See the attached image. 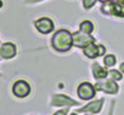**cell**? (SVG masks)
Returning <instances> with one entry per match:
<instances>
[{"label":"cell","instance_id":"cell-1","mask_svg":"<svg viewBox=\"0 0 124 115\" xmlns=\"http://www.w3.org/2000/svg\"><path fill=\"white\" fill-rule=\"evenodd\" d=\"M72 45H73L72 34L66 29L58 30L52 38V46L57 51H68L72 47Z\"/></svg>","mask_w":124,"mask_h":115},{"label":"cell","instance_id":"cell-2","mask_svg":"<svg viewBox=\"0 0 124 115\" xmlns=\"http://www.w3.org/2000/svg\"><path fill=\"white\" fill-rule=\"evenodd\" d=\"M73 38V45L78 46V47H85L88 46L89 44L94 42V38L90 36L89 34H85L83 32H78V33H74L72 35Z\"/></svg>","mask_w":124,"mask_h":115},{"label":"cell","instance_id":"cell-3","mask_svg":"<svg viewBox=\"0 0 124 115\" xmlns=\"http://www.w3.org/2000/svg\"><path fill=\"white\" fill-rule=\"evenodd\" d=\"M78 96L82 99H90L95 96V87L89 82H83L78 87Z\"/></svg>","mask_w":124,"mask_h":115},{"label":"cell","instance_id":"cell-4","mask_svg":"<svg viewBox=\"0 0 124 115\" xmlns=\"http://www.w3.org/2000/svg\"><path fill=\"white\" fill-rule=\"evenodd\" d=\"M12 91H14V95H15V96H17V97H20V98H23V97H26V96L29 95L31 87H29V85H28L26 81L20 80V81L15 82V85H14V87H12Z\"/></svg>","mask_w":124,"mask_h":115},{"label":"cell","instance_id":"cell-5","mask_svg":"<svg viewBox=\"0 0 124 115\" xmlns=\"http://www.w3.org/2000/svg\"><path fill=\"white\" fill-rule=\"evenodd\" d=\"M34 24H35L37 29L40 33H43V34H47V33L52 32V29H54V23H52V21L50 18H45V17L40 18Z\"/></svg>","mask_w":124,"mask_h":115},{"label":"cell","instance_id":"cell-6","mask_svg":"<svg viewBox=\"0 0 124 115\" xmlns=\"http://www.w3.org/2000/svg\"><path fill=\"white\" fill-rule=\"evenodd\" d=\"M95 87L99 88V90H101V91H105L107 93H116L118 91L117 84L114 81H112V80H107L105 82H97Z\"/></svg>","mask_w":124,"mask_h":115},{"label":"cell","instance_id":"cell-7","mask_svg":"<svg viewBox=\"0 0 124 115\" xmlns=\"http://www.w3.org/2000/svg\"><path fill=\"white\" fill-rule=\"evenodd\" d=\"M0 54H1L3 58H12L16 54V46L14 44L6 42L0 47Z\"/></svg>","mask_w":124,"mask_h":115},{"label":"cell","instance_id":"cell-8","mask_svg":"<svg viewBox=\"0 0 124 115\" xmlns=\"http://www.w3.org/2000/svg\"><path fill=\"white\" fill-rule=\"evenodd\" d=\"M52 104L54 105H58V107H63V105H74V104H78L76 101L71 99L70 97H66V96H62V95H58L56 96L54 99H52Z\"/></svg>","mask_w":124,"mask_h":115},{"label":"cell","instance_id":"cell-9","mask_svg":"<svg viewBox=\"0 0 124 115\" xmlns=\"http://www.w3.org/2000/svg\"><path fill=\"white\" fill-rule=\"evenodd\" d=\"M84 53L86 57L89 58H95V57L100 56V52H99V45H95L94 42L89 44L88 46H85L84 48Z\"/></svg>","mask_w":124,"mask_h":115},{"label":"cell","instance_id":"cell-10","mask_svg":"<svg viewBox=\"0 0 124 115\" xmlns=\"http://www.w3.org/2000/svg\"><path fill=\"white\" fill-rule=\"evenodd\" d=\"M103 101L100 99V101H96V102H93L90 103L89 105H86L85 108H82L79 109L78 111H93V113H99L101 110V105H102Z\"/></svg>","mask_w":124,"mask_h":115},{"label":"cell","instance_id":"cell-11","mask_svg":"<svg viewBox=\"0 0 124 115\" xmlns=\"http://www.w3.org/2000/svg\"><path fill=\"white\" fill-rule=\"evenodd\" d=\"M93 73H94L95 78H97V79H105V78L107 76V72H106L103 68H101L99 64H95V66H94Z\"/></svg>","mask_w":124,"mask_h":115},{"label":"cell","instance_id":"cell-12","mask_svg":"<svg viewBox=\"0 0 124 115\" xmlns=\"http://www.w3.org/2000/svg\"><path fill=\"white\" fill-rule=\"evenodd\" d=\"M93 30H94V24L90 21H84L80 23V32L85 34H90Z\"/></svg>","mask_w":124,"mask_h":115},{"label":"cell","instance_id":"cell-13","mask_svg":"<svg viewBox=\"0 0 124 115\" xmlns=\"http://www.w3.org/2000/svg\"><path fill=\"white\" fill-rule=\"evenodd\" d=\"M113 15L117 16H124V4H114L113 3V10H112Z\"/></svg>","mask_w":124,"mask_h":115},{"label":"cell","instance_id":"cell-14","mask_svg":"<svg viewBox=\"0 0 124 115\" xmlns=\"http://www.w3.org/2000/svg\"><path fill=\"white\" fill-rule=\"evenodd\" d=\"M103 62H105V66L112 67V66H114V63H116V57H114L113 54H108V56H106L105 58H103Z\"/></svg>","mask_w":124,"mask_h":115},{"label":"cell","instance_id":"cell-15","mask_svg":"<svg viewBox=\"0 0 124 115\" xmlns=\"http://www.w3.org/2000/svg\"><path fill=\"white\" fill-rule=\"evenodd\" d=\"M111 76H112V79H114V80H120L122 79V75H120V73L119 72H117V70H109V73H108Z\"/></svg>","mask_w":124,"mask_h":115},{"label":"cell","instance_id":"cell-16","mask_svg":"<svg viewBox=\"0 0 124 115\" xmlns=\"http://www.w3.org/2000/svg\"><path fill=\"white\" fill-rule=\"evenodd\" d=\"M96 0H84V7L85 9H90L94 4H95Z\"/></svg>","mask_w":124,"mask_h":115},{"label":"cell","instance_id":"cell-17","mask_svg":"<svg viewBox=\"0 0 124 115\" xmlns=\"http://www.w3.org/2000/svg\"><path fill=\"white\" fill-rule=\"evenodd\" d=\"M105 51H106V48H105L102 45H99V52H100V56H102V54L105 53Z\"/></svg>","mask_w":124,"mask_h":115},{"label":"cell","instance_id":"cell-18","mask_svg":"<svg viewBox=\"0 0 124 115\" xmlns=\"http://www.w3.org/2000/svg\"><path fill=\"white\" fill-rule=\"evenodd\" d=\"M112 3H114V4H124V0H112Z\"/></svg>","mask_w":124,"mask_h":115},{"label":"cell","instance_id":"cell-19","mask_svg":"<svg viewBox=\"0 0 124 115\" xmlns=\"http://www.w3.org/2000/svg\"><path fill=\"white\" fill-rule=\"evenodd\" d=\"M54 115H66V113H65L63 110H61V111H57V113L54 114Z\"/></svg>","mask_w":124,"mask_h":115},{"label":"cell","instance_id":"cell-20","mask_svg":"<svg viewBox=\"0 0 124 115\" xmlns=\"http://www.w3.org/2000/svg\"><path fill=\"white\" fill-rule=\"evenodd\" d=\"M120 69H122V72H124V63H122V66H120Z\"/></svg>","mask_w":124,"mask_h":115},{"label":"cell","instance_id":"cell-21","mask_svg":"<svg viewBox=\"0 0 124 115\" xmlns=\"http://www.w3.org/2000/svg\"><path fill=\"white\" fill-rule=\"evenodd\" d=\"M100 1H102V3H106V1H108V0H100Z\"/></svg>","mask_w":124,"mask_h":115},{"label":"cell","instance_id":"cell-22","mask_svg":"<svg viewBox=\"0 0 124 115\" xmlns=\"http://www.w3.org/2000/svg\"><path fill=\"white\" fill-rule=\"evenodd\" d=\"M3 6V3H1V0H0V7H1Z\"/></svg>","mask_w":124,"mask_h":115},{"label":"cell","instance_id":"cell-23","mask_svg":"<svg viewBox=\"0 0 124 115\" xmlns=\"http://www.w3.org/2000/svg\"><path fill=\"white\" fill-rule=\"evenodd\" d=\"M31 1H39V0H31Z\"/></svg>","mask_w":124,"mask_h":115},{"label":"cell","instance_id":"cell-24","mask_svg":"<svg viewBox=\"0 0 124 115\" xmlns=\"http://www.w3.org/2000/svg\"><path fill=\"white\" fill-rule=\"evenodd\" d=\"M72 115H77V114H72Z\"/></svg>","mask_w":124,"mask_h":115}]
</instances>
